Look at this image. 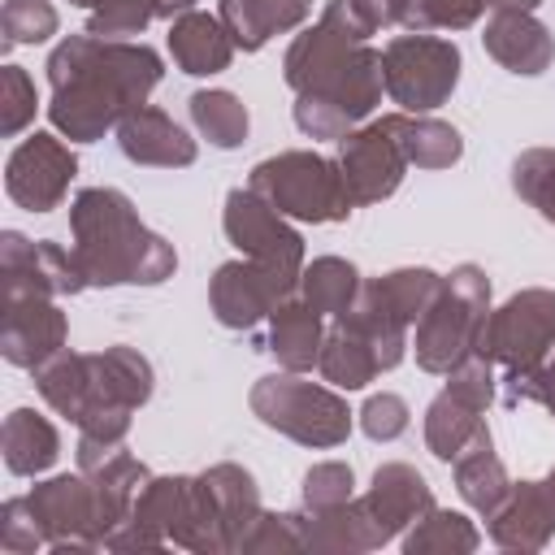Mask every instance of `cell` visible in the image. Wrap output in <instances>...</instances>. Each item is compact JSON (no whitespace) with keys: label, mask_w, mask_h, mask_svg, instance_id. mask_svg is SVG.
Returning a JSON list of instances; mask_svg holds the SVG:
<instances>
[{"label":"cell","mask_w":555,"mask_h":555,"mask_svg":"<svg viewBox=\"0 0 555 555\" xmlns=\"http://www.w3.org/2000/svg\"><path fill=\"white\" fill-rule=\"evenodd\" d=\"M282 78L295 91V126L308 139H343L382 104V52L351 0H330L282 56Z\"/></svg>","instance_id":"6da1fadb"},{"label":"cell","mask_w":555,"mask_h":555,"mask_svg":"<svg viewBox=\"0 0 555 555\" xmlns=\"http://www.w3.org/2000/svg\"><path fill=\"white\" fill-rule=\"evenodd\" d=\"M165 65L160 52L130 39L65 35L48 56V121L69 143H95L117 130L126 113L147 104Z\"/></svg>","instance_id":"7a4b0ae2"},{"label":"cell","mask_w":555,"mask_h":555,"mask_svg":"<svg viewBox=\"0 0 555 555\" xmlns=\"http://www.w3.org/2000/svg\"><path fill=\"white\" fill-rule=\"evenodd\" d=\"M74 260L87 286H156L178 269V251L169 238L147 230L117 186H87L69 204Z\"/></svg>","instance_id":"3957f363"},{"label":"cell","mask_w":555,"mask_h":555,"mask_svg":"<svg viewBox=\"0 0 555 555\" xmlns=\"http://www.w3.org/2000/svg\"><path fill=\"white\" fill-rule=\"evenodd\" d=\"M490 317V278L477 264H455L447 278H438L434 299L416 317V364L425 373H451L464 356L477 351L481 330Z\"/></svg>","instance_id":"277c9868"},{"label":"cell","mask_w":555,"mask_h":555,"mask_svg":"<svg viewBox=\"0 0 555 555\" xmlns=\"http://www.w3.org/2000/svg\"><path fill=\"white\" fill-rule=\"evenodd\" d=\"M260 516V486L243 464H212L186 486V507L173 529V546L195 555L238 551L243 533Z\"/></svg>","instance_id":"5b68a950"},{"label":"cell","mask_w":555,"mask_h":555,"mask_svg":"<svg viewBox=\"0 0 555 555\" xmlns=\"http://www.w3.org/2000/svg\"><path fill=\"white\" fill-rule=\"evenodd\" d=\"M247 186L260 199H269L291 221L330 225V221H347L351 208H356L338 160H330L321 152H278V156H264L247 173Z\"/></svg>","instance_id":"8992f818"},{"label":"cell","mask_w":555,"mask_h":555,"mask_svg":"<svg viewBox=\"0 0 555 555\" xmlns=\"http://www.w3.org/2000/svg\"><path fill=\"white\" fill-rule=\"evenodd\" d=\"M247 403L269 429L286 434L299 447H338V442H347L351 416H356L338 390H330V386H321L304 373H291V369L264 373L251 386Z\"/></svg>","instance_id":"52a82bcc"},{"label":"cell","mask_w":555,"mask_h":555,"mask_svg":"<svg viewBox=\"0 0 555 555\" xmlns=\"http://www.w3.org/2000/svg\"><path fill=\"white\" fill-rule=\"evenodd\" d=\"M382 78H386V95L403 113H434L438 104L451 100L460 82V48L455 39L429 30L395 35L382 48Z\"/></svg>","instance_id":"ba28073f"},{"label":"cell","mask_w":555,"mask_h":555,"mask_svg":"<svg viewBox=\"0 0 555 555\" xmlns=\"http://www.w3.org/2000/svg\"><path fill=\"white\" fill-rule=\"evenodd\" d=\"M555 347V291L529 286L490 308L477 351L503 369V377L538 369Z\"/></svg>","instance_id":"9c48e42d"},{"label":"cell","mask_w":555,"mask_h":555,"mask_svg":"<svg viewBox=\"0 0 555 555\" xmlns=\"http://www.w3.org/2000/svg\"><path fill=\"white\" fill-rule=\"evenodd\" d=\"M494 360H486L481 351L464 356L451 373L447 386L434 395V403L425 408V447L429 455L455 464V455L486 429V408L494 399Z\"/></svg>","instance_id":"30bf717a"},{"label":"cell","mask_w":555,"mask_h":555,"mask_svg":"<svg viewBox=\"0 0 555 555\" xmlns=\"http://www.w3.org/2000/svg\"><path fill=\"white\" fill-rule=\"evenodd\" d=\"M225 238L247 256L260 260L286 278L304 273V238L291 225V217H282L269 199H260L251 186H234L225 195V212H221Z\"/></svg>","instance_id":"8fae6325"},{"label":"cell","mask_w":555,"mask_h":555,"mask_svg":"<svg viewBox=\"0 0 555 555\" xmlns=\"http://www.w3.org/2000/svg\"><path fill=\"white\" fill-rule=\"evenodd\" d=\"M338 169L347 178V191L360 204H382L399 191L403 173H408V156L399 147V134L390 126V113L373 117V121H360L356 130H347L338 139Z\"/></svg>","instance_id":"7c38bea8"},{"label":"cell","mask_w":555,"mask_h":555,"mask_svg":"<svg viewBox=\"0 0 555 555\" xmlns=\"http://www.w3.org/2000/svg\"><path fill=\"white\" fill-rule=\"evenodd\" d=\"M0 286L4 299H22V295H78L87 291V278L74 260V251H65L52 238H26L22 230H4L0 234Z\"/></svg>","instance_id":"4fadbf2b"},{"label":"cell","mask_w":555,"mask_h":555,"mask_svg":"<svg viewBox=\"0 0 555 555\" xmlns=\"http://www.w3.org/2000/svg\"><path fill=\"white\" fill-rule=\"evenodd\" d=\"M291 295H299V278H286L247 256L217 264L212 282H208V308L225 330H251V325L269 321V312Z\"/></svg>","instance_id":"5bb4252c"},{"label":"cell","mask_w":555,"mask_h":555,"mask_svg":"<svg viewBox=\"0 0 555 555\" xmlns=\"http://www.w3.org/2000/svg\"><path fill=\"white\" fill-rule=\"evenodd\" d=\"M78 173L74 152L56 134H26L4 160V191L26 212H52Z\"/></svg>","instance_id":"9a60e30c"},{"label":"cell","mask_w":555,"mask_h":555,"mask_svg":"<svg viewBox=\"0 0 555 555\" xmlns=\"http://www.w3.org/2000/svg\"><path fill=\"white\" fill-rule=\"evenodd\" d=\"M30 507L43 525L48 551H100L95 494L87 473H61L30 486Z\"/></svg>","instance_id":"2e32d148"},{"label":"cell","mask_w":555,"mask_h":555,"mask_svg":"<svg viewBox=\"0 0 555 555\" xmlns=\"http://www.w3.org/2000/svg\"><path fill=\"white\" fill-rule=\"evenodd\" d=\"M69 325L56 299L48 295H22L4 299V321H0V356L13 369H43L56 351H65Z\"/></svg>","instance_id":"e0dca14e"},{"label":"cell","mask_w":555,"mask_h":555,"mask_svg":"<svg viewBox=\"0 0 555 555\" xmlns=\"http://www.w3.org/2000/svg\"><path fill=\"white\" fill-rule=\"evenodd\" d=\"M490 542L503 551H542L555 538V468L533 481H512L507 499L486 516Z\"/></svg>","instance_id":"ac0fdd59"},{"label":"cell","mask_w":555,"mask_h":555,"mask_svg":"<svg viewBox=\"0 0 555 555\" xmlns=\"http://www.w3.org/2000/svg\"><path fill=\"white\" fill-rule=\"evenodd\" d=\"M117 147L130 165H152V169H186L199 152L195 139L156 104H139L134 113L121 117Z\"/></svg>","instance_id":"d6986e66"},{"label":"cell","mask_w":555,"mask_h":555,"mask_svg":"<svg viewBox=\"0 0 555 555\" xmlns=\"http://www.w3.org/2000/svg\"><path fill=\"white\" fill-rule=\"evenodd\" d=\"M87 386H91L87 416L100 412V408H130V412H139L152 399L156 373H152L147 356H139L126 343H113V347L87 356Z\"/></svg>","instance_id":"ffe728a7"},{"label":"cell","mask_w":555,"mask_h":555,"mask_svg":"<svg viewBox=\"0 0 555 555\" xmlns=\"http://www.w3.org/2000/svg\"><path fill=\"white\" fill-rule=\"evenodd\" d=\"M360 499H364L369 516L377 520V529L386 533V542L403 538V533L434 507L429 481H425L412 464H399V460L377 464V473H373V481H369V490H364Z\"/></svg>","instance_id":"44dd1931"},{"label":"cell","mask_w":555,"mask_h":555,"mask_svg":"<svg viewBox=\"0 0 555 555\" xmlns=\"http://www.w3.org/2000/svg\"><path fill=\"white\" fill-rule=\"evenodd\" d=\"M481 43L503 69L525 78L542 74L555 61V35L525 9H494V17L481 30Z\"/></svg>","instance_id":"7402d4cb"},{"label":"cell","mask_w":555,"mask_h":555,"mask_svg":"<svg viewBox=\"0 0 555 555\" xmlns=\"http://www.w3.org/2000/svg\"><path fill=\"white\" fill-rule=\"evenodd\" d=\"M299 529H304V551H317V555H364V551L386 546V533L369 516L364 499H347V503L317 507V512L304 507Z\"/></svg>","instance_id":"603a6c76"},{"label":"cell","mask_w":555,"mask_h":555,"mask_svg":"<svg viewBox=\"0 0 555 555\" xmlns=\"http://www.w3.org/2000/svg\"><path fill=\"white\" fill-rule=\"evenodd\" d=\"M321 343H325V317L304 295H291L269 312L260 351H269L291 373H308L321 360Z\"/></svg>","instance_id":"cb8c5ba5"},{"label":"cell","mask_w":555,"mask_h":555,"mask_svg":"<svg viewBox=\"0 0 555 555\" xmlns=\"http://www.w3.org/2000/svg\"><path fill=\"white\" fill-rule=\"evenodd\" d=\"M169 56H173V65L182 74L208 78V74L230 69L234 39H230V30H225V22L217 13L191 9V13H182V17L169 22Z\"/></svg>","instance_id":"d4e9b609"},{"label":"cell","mask_w":555,"mask_h":555,"mask_svg":"<svg viewBox=\"0 0 555 555\" xmlns=\"http://www.w3.org/2000/svg\"><path fill=\"white\" fill-rule=\"evenodd\" d=\"M317 369L338 390H364L377 373H386V364H382L377 347L369 343V334L360 325H351L347 317H334L325 325V343H321Z\"/></svg>","instance_id":"484cf974"},{"label":"cell","mask_w":555,"mask_h":555,"mask_svg":"<svg viewBox=\"0 0 555 555\" xmlns=\"http://www.w3.org/2000/svg\"><path fill=\"white\" fill-rule=\"evenodd\" d=\"M308 13H312V0H221L217 9L234 48L243 52H260L273 35L299 30Z\"/></svg>","instance_id":"4316f807"},{"label":"cell","mask_w":555,"mask_h":555,"mask_svg":"<svg viewBox=\"0 0 555 555\" xmlns=\"http://www.w3.org/2000/svg\"><path fill=\"white\" fill-rule=\"evenodd\" d=\"M0 455H4V468L13 477H39L56 464L61 434L35 408H13L4 416V429H0Z\"/></svg>","instance_id":"83f0119b"},{"label":"cell","mask_w":555,"mask_h":555,"mask_svg":"<svg viewBox=\"0 0 555 555\" xmlns=\"http://www.w3.org/2000/svg\"><path fill=\"white\" fill-rule=\"evenodd\" d=\"M91 477V494H95V520H100V551H104V538L134 512V499H139V490L152 481V473H147V464L139 460V455H130L126 447L113 455V460H104L95 473H87Z\"/></svg>","instance_id":"f1b7e54d"},{"label":"cell","mask_w":555,"mask_h":555,"mask_svg":"<svg viewBox=\"0 0 555 555\" xmlns=\"http://www.w3.org/2000/svg\"><path fill=\"white\" fill-rule=\"evenodd\" d=\"M455 490H460V499H464L473 512H481V516H490V512L507 499L512 477H507L503 460L494 455L490 429H481V434L455 455Z\"/></svg>","instance_id":"f546056e"},{"label":"cell","mask_w":555,"mask_h":555,"mask_svg":"<svg viewBox=\"0 0 555 555\" xmlns=\"http://www.w3.org/2000/svg\"><path fill=\"white\" fill-rule=\"evenodd\" d=\"M390 126L399 134V147L408 165L416 169H451L464 156V139L451 121L429 113H390Z\"/></svg>","instance_id":"4dcf8cb0"},{"label":"cell","mask_w":555,"mask_h":555,"mask_svg":"<svg viewBox=\"0 0 555 555\" xmlns=\"http://www.w3.org/2000/svg\"><path fill=\"white\" fill-rule=\"evenodd\" d=\"M35 386L43 395V403L65 416V421H82L87 416V399H91V386H87V356L82 351H56L43 369H35Z\"/></svg>","instance_id":"1f68e13d"},{"label":"cell","mask_w":555,"mask_h":555,"mask_svg":"<svg viewBox=\"0 0 555 555\" xmlns=\"http://www.w3.org/2000/svg\"><path fill=\"white\" fill-rule=\"evenodd\" d=\"M360 269L343 256H317L312 264H304L299 273V295L321 312V317H343L356 295H360Z\"/></svg>","instance_id":"d6a6232c"},{"label":"cell","mask_w":555,"mask_h":555,"mask_svg":"<svg viewBox=\"0 0 555 555\" xmlns=\"http://www.w3.org/2000/svg\"><path fill=\"white\" fill-rule=\"evenodd\" d=\"M399 542H403L408 555H468V551H477L481 533L464 512H451V507L434 503Z\"/></svg>","instance_id":"836d02e7"},{"label":"cell","mask_w":555,"mask_h":555,"mask_svg":"<svg viewBox=\"0 0 555 555\" xmlns=\"http://www.w3.org/2000/svg\"><path fill=\"white\" fill-rule=\"evenodd\" d=\"M191 108V121L199 130V139H208L212 147H238L247 139V104L234 95V91H221V87H208V91H195L186 100Z\"/></svg>","instance_id":"e575fe53"},{"label":"cell","mask_w":555,"mask_h":555,"mask_svg":"<svg viewBox=\"0 0 555 555\" xmlns=\"http://www.w3.org/2000/svg\"><path fill=\"white\" fill-rule=\"evenodd\" d=\"M364 291H369L377 304H386L390 312H399L408 325H416V317L425 312V304H429L434 291H438V273L425 269V264L390 269V273H382V278H369Z\"/></svg>","instance_id":"d590c367"},{"label":"cell","mask_w":555,"mask_h":555,"mask_svg":"<svg viewBox=\"0 0 555 555\" xmlns=\"http://www.w3.org/2000/svg\"><path fill=\"white\" fill-rule=\"evenodd\" d=\"M512 191L555 225V147H529L512 160Z\"/></svg>","instance_id":"8d00e7d4"},{"label":"cell","mask_w":555,"mask_h":555,"mask_svg":"<svg viewBox=\"0 0 555 555\" xmlns=\"http://www.w3.org/2000/svg\"><path fill=\"white\" fill-rule=\"evenodd\" d=\"M61 26V13L48 0H4L0 9V30H4V48L17 43H43L52 39Z\"/></svg>","instance_id":"74e56055"},{"label":"cell","mask_w":555,"mask_h":555,"mask_svg":"<svg viewBox=\"0 0 555 555\" xmlns=\"http://www.w3.org/2000/svg\"><path fill=\"white\" fill-rule=\"evenodd\" d=\"M494 0H408L403 30H468Z\"/></svg>","instance_id":"f35d334b"},{"label":"cell","mask_w":555,"mask_h":555,"mask_svg":"<svg viewBox=\"0 0 555 555\" xmlns=\"http://www.w3.org/2000/svg\"><path fill=\"white\" fill-rule=\"evenodd\" d=\"M39 95L22 65H0V134L13 139L35 121Z\"/></svg>","instance_id":"ab89813d"},{"label":"cell","mask_w":555,"mask_h":555,"mask_svg":"<svg viewBox=\"0 0 555 555\" xmlns=\"http://www.w3.org/2000/svg\"><path fill=\"white\" fill-rule=\"evenodd\" d=\"M243 555H273V551H304V529L299 512H264L251 520V529L238 542Z\"/></svg>","instance_id":"60d3db41"},{"label":"cell","mask_w":555,"mask_h":555,"mask_svg":"<svg viewBox=\"0 0 555 555\" xmlns=\"http://www.w3.org/2000/svg\"><path fill=\"white\" fill-rule=\"evenodd\" d=\"M356 499V473L351 464L343 460H321L304 473V507L317 512V507H334V503H347Z\"/></svg>","instance_id":"b9f144b4"},{"label":"cell","mask_w":555,"mask_h":555,"mask_svg":"<svg viewBox=\"0 0 555 555\" xmlns=\"http://www.w3.org/2000/svg\"><path fill=\"white\" fill-rule=\"evenodd\" d=\"M0 546H4L9 555H35V551L48 546L43 525H39V516H35V507H30V494L4 499V507H0Z\"/></svg>","instance_id":"7bdbcfd3"},{"label":"cell","mask_w":555,"mask_h":555,"mask_svg":"<svg viewBox=\"0 0 555 555\" xmlns=\"http://www.w3.org/2000/svg\"><path fill=\"white\" fill-rule=\"evenodd\" d=\"M156 17L152 0H113L95 13H87V35H100V39H130V35H143V26Z\"/></svg>","instance_id":"ee69618b"},{"label":"cell","mask_w":555,"mask_h":555,"mask_svg":"<svg viewBox=\"0 0 555 555\" xmlns=\"http://www.w3.org/2000/svg\"><path fill=\"white\" fill-rule=\"evenodd\" d=\"M356 416H360V429H364L373 442H395V438L408 429V421H412L408 403H403L399 395H390V390L369 395V399H364V408H360Z\"/></svg>","instance_id":"f6af8a7d"},{"label":"cell","mask_w":555,"mask_h":555,"mask_svg":"<svg viewBox=\"0 0 555 555\" xmlns=\"http://www.w3.org/2000/svg\"><path fill=\"white\" fill-rule=\"evenodd\" d=\"M503 399L507 403H538L555 416V356H546L538 369L529 373H516V377H503Z\"/></svg>","instance_id":"bcb514c9"},{"label":"cell","mask_w":555,"mask_h":555,"mask_svg":"<svg viewBox=\"0 0 555 555\" xmlns=\"http://www.w3.org/2000/svg\"><path fill=\"white\" fill-rule=\"evenodd\" d=\"M351 9L369 26V35L390 30V26H408V0H351Z\"/></svg>","instance_id":"7dc6e473"},{"label":"cell","mask_w":555,"mask_h":555,"mask_svg":"<svg viewBox=\"0 0 555 555\" xmlns=\"http://www.w3.org/2000/svg\"><path fill=\"white\" fill-rule=\"evenodd\" d=\"M152 9H156V17H165V22H173V17H182V13H191V9H195V0H152Z\"/></svg>","instance_id":"c3c4849f"},{"label":"cell","mask_w":555,"mask_h":555,"mask_svg":"<svg viewBox=\"0 0 555 555\" xmlns=\"http://www.w3.org/2000/svg\"><path fill=\"white\" fill-rule=\"evenodd\" d=\"M542 0H494V9H525V13H533Z\"/></svg>","instance_id":"681fc988"},{"label":"cell","mask_w":555,"mask_h":555,"mask_svg":"<svg viewBox=\"0 0 555 555\" xmlns=\"http://www.w3.org/2000/svg\"><path fill=\"white\" fill-rule=\"evenodd\" d=\"M69 4H78V9H87V13H95V9H104V4H113V0H69Z\"/></svg>","instance_id":"f907efd6"}]
</instances>
